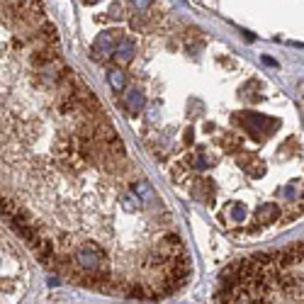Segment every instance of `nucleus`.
I'll use <instances>...</instances> for the list:
<instances>
[{"label":"nucleus","mask_w":304,"mask_h":304,"mask_svg":"<svg viewBox=\"0 0 304 304\" xmlns=\"http://www.w3.org/2000/svg\"><path fill=\"white\" fill-rule=\"evenodd\" d=\"M134 5H136L139 10H144V8L148 5V0H134Z\"/></svg>","instance_id":"nucleus-4"},{"label":"nucleus","mask_w":304,"mask_h":304,"mask_svg":"<svg viewBox=\"0 0 304 304\" xmlns=\"http://www.w3.org/2000/svg\"><path fill=\"white\" fill-rule=\"evenodd\" d=\"M85 3H88V5H93V3H97V0H85Z\"/></svg>","instance_id":"nucleus-5"},{"label":"nucleus","mask_w":304,"mask_h":304,"mask_svg":"<svg viewBox=\"0 0 304 304\" xmlns=\"http://www.w3.org/2000/svg\"><path fill=\"white\" fill-rule=\"evenodd\" d=\"M217 304H302V243L231 263L219 277Z\"/></svg>","instance_id":"nucleus-1"},{"label":"nucleus","mask_w":304,"mask_h":304,"mask_svg":"<svg viewBox=\"0 0 304 304\" xmlns=\"http://www.w3.org/2000/svg\"><path fill=\"white\" fill-rule=\"evenodd\" d=\"M131 56H134V44L131 42H119L117 49H114V59L119 64H127V61H131Z\"/></svg>","instance_id":"nucleus-2"},{"label":"nucleus","mask_w":304,"mask_h":304,"mask_svg":"<svg viewBox=\"0 0 304 304\" xmlns=\"http://www.w3.org/2000/svg\"><path fill=\"white\" fill-rule=\"evenodd\" d=\"M107 78H110V83H112V88H114V90H124V73H122V71H117V68H114V71H110V76H107Z\"/></svg>","instance_id":"nucleus-3"}]
</instances>
